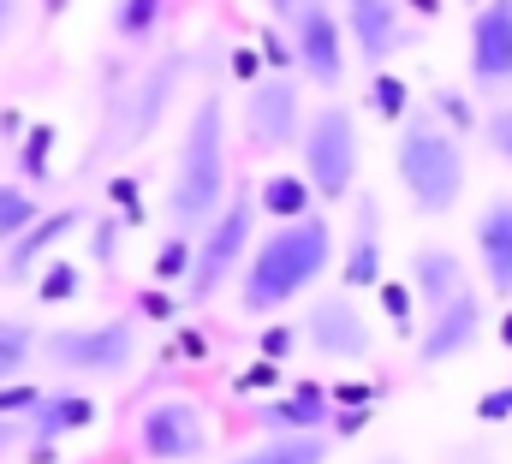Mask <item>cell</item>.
Returning <instances> with one entry per match:
<instances>
[{"instance_id":"obj_16","label":"cell","mask_w":512,"mask_h":464,"mask_svg":"<svg viewBox=\"0 0 512 464\" xmlns=\"http://www.w3.org/2000/svg\"><path fill=\"white\" fill-rule=\"evenodd\" d=\"M328 423H334V393H322V387H292L286 399H262L256 405V429H268L274 441L322 435Z\"/></svg>"},{"instance_id":"obj_1","label":"cell","mask_w":512,"mask_h":464,"mask_svg":"<svg viewBox=\"0 0 512 464\" xmlns=\"http://www.w3.org/2000/svg\"><path fill=\"white\" fill-rule=\"evenodd\" d=\"M328 262H334V232H328L322 215L262 232L256 250H251V262H245V274H239V310H245V316H274V310H286L292 298H304V292L328 274Z\"/></svg>"},{"instance_id":"obj_27","label":"cell","mask_w":512,"mask_h":464,"mask_svg":"<svg viewBox=\"0 0 512 464\" xmlns=\"http://www.w3.org/2000/svg\"><path fill=\"white\" fill-rule=\"evenodd\" d=\"M48 149H54V125H36V131L18 143V167H24V179H48Z\"/></svg>"},{"instance_id":"obj_12","label":"cell","mask_w":512,"mask_h":464,"mask_svg":"<svg viewBox=\"0 0 512 464\" xmlns=\"http://www.w3.org/2000/svg\"><path fill=\"white\" fill-rule=\"evenodd\" d=\"M179 78H185V54L173 48L167 60H155V66H149V72L131 84V96L120 102V108H114V125H108V131H114L126 149H131V143H143V137L155 131V119L167 114V102H173Z\"/></svg>"},{"instance_id":"obj_9","label":"cell","mask_w":512,"mask_h":464,"mask_svg":"<svg viewBox=\"0 0 512 464\" xmlns=\"http://www.w3.org/2000/svg\"><path fill=\"white\" fill-rule=\"evenodd\" d=\"M137 447L155 464H191L209 453V423L191 399H155L137 417Z\"/></svg>"},{"instance_id":"obj_28","label":"cell","mask_w":512,"mask_h":464,"mask_svg":"<svg viewBox=\"0 0 512 464\" xmlns=\"http://www.w3.org/2000/svg\"><path fill=\"white\" fill-rule=\"evenodd\" d=\"M36 298H42V304H60V298H78V268H72L66 256H54V262L42 268V286H36Z\"/></svg>"},{"instance_id":"obj_18","label":"cell","mask_w":512,"mask_h":464,"mask_svg":"<svg viewBox=\"0 0 512 464\" xmlns=\"http://www.w3.org/2000/svg\"><path fill=\"white\" fill-rule=\"evenodd\" d=\"M411 286H417L423 316H441L459 292H471V274H465V262H459L447 244H423V250L411 256Z\"/></svg>"},{"instance_id":"obj_7","label":"cell","mask_w":512,"mask_h":464,"mask_svg":"<svg viewBox=\"0 0 512 464\" xmlns=\"http://www.w3.org/2000/svg\"><path fill=\"white\" fill-rule=\"evenodd\" d=\"M304 346L328 363H364L376 351V328H370L358 292H322L304 310Z\"/></svg>"},{"instance_id":"obj_11","label":"cell","mask_w":512,"mask_h":464,"mask_svg":"<svg viewBox=\"0 0 512 464\" xmlns=\"http://www.w3.org/2000/svg\"><path fill=\"white\" fill-rule=\"evenodd\" d=\"M483 328H489V316H483V292L471 286V292H459L441 316H429V322H423L417 369H441V363H453V357L477 351V346H483Z\"/></svg>"},{"instance_id":"obj_35","label":"cell","mask_w":512,"mask_h":464,"mask_svg":"<svg viewBox=\"0 0 512 464\" xmlns=\"http://www.w3.org/2000/svg\"><path fill=\"white\" fill-rule=\"evenodd\" d=\"M435 114H447V125H471V108L459 90H435Z\"/></svg>"},{"instance_id":"obj_6","label":"cell","mask_w":512,"mask_h":464,"mask_svg":"<svg viewBox=\"0 0 512 464\" xmlns=\"http://www.w3.org/2000/svg\"><path fill=\"white\" fill-rule=\"evenodd\" d=\"M251 221H256V191H233L221 221L197 238V262H191V280H185L191 304H209L233 274H245V262H251Z\"/></svg>"},{"instance_id":"obj_31","label":"cell","mask_w":512,"mask_h":464,"mask_svg":"<svg viewBox=\"0 0 512 464\" xmlns=\"http://www.w3.org/2000/svg\"><path fill=\"white\" fill-rule=\"evenodd\" d=\"M36 405H42V393H36V387H0V417H6V423H18V417L30 423V417H36Z\"/></svg>"},{"instance_id":"obj_34","label":"cell","mask_w":512,"mask_h":464,"mask_svg":"<svg viewBox=\"0 0 512 464\" xmlns=\"http://www.w3.org/2000/svg\"><path fill=\"white\" fill-rule=\"evenodd\" d=\"M477 417H483V423H501V417H512V387H489V393L477 399Z\"/></svg>"},{"instance_id":"obj_25","label":"cell","mask_w":512,"mask_h":464,"mask_svg":"<svg viewBox=\"0 0 512 464\" xmlns=\"http://www.w3.org/2000/svg\"><path fill=\"white\" fill-rule=\"evenodd\" d=\"M161 12H167V0H114V36L143 42L161 24Z\"/></svg>"},{"instance_id":"obj_29","label":"cell","mask_w":512,"mask_h":464,"mask_svg":"<svg viewBox=\"0 0 512 464\" xmlns=\"http://www.w3.org/2000/svg\"><path fill=\"white\" fill-rule=\"evenodd\" d=\"M483 143L495 149V161H507L512 167V102L489 108V119H483Z\"/></svg>"},{"instance_id":"obj_14","label":"cell","mask_w":512,"mask_h":464,"mask_svg":"<svg viewBox=\"0 0 512 464\" xmlns=\"http://www.w3.org/2000/svg\"><path fill=\"white\" fill-rule=\"evenodd\" d=\"M346 24H352V42H358L364 66H387V60L411 42L399 0H346Z\"/></svg>"},{"instance_id":"obj_15","label":"cell","mask_w":512,"mask_h":464,"mask_svg":"<svg viewBox=\"0 0 512 464\" xmlns=\"http://www.w3.org/2000/svg\"><path fill=\"white\" fill-rule=\"evenodd\" d=\"M78 227H84V209H54V215H42L18 244H6V256H0V286H18V280H30L36 268H48V262H54L48 250H54L60 238H72Z\"/></svg>"},{"instance_id":"obj_30","label":"cell","mask_w":512,"mask_h":464,"mask_svg":"<svg viewBox=\"0 0 512 464\" xmlns=\"http://www.w3.org/2000/svg\"><path fill=\"white\" fill-rule=\"evenodd\" d=\"M90 250H96V262H102L108 274L120 268V221H114V215H102V221L90 227Z\"/></svg>"},{"instance_id":"obj_13","label":"cell","mask_w":512,"mask_h":464,"mask_svg":"<svg viewBox=\"0 0 512 464\" xmlns=\"http://www.w3.org/2000/svg\"><path fill=\"white\" fill-rule=\"evenodd\" d=\"M471 84L512 90V0H483L471 12Z\"/></svg>"},{"instance_id":"obj_40","label":"cell","mask_w":512,"mask_h":464,"mask_svg":"<svg viewBox=\"0 0 512 464\" xmlns=\"http://www.w3.org/2000/svg\"><path fill=\"white\" fill-rule=\"evenodd\" d=\"M376 464H405V459H376Z\"/></svg>"},{"instance_id":"obj_21","label":"cell","mask_w":512,"mask_h":464,"mask_svg":"<svg viewBox=\"0 0 512 464\" xmlns=\"http://www.w3.org/2000/svg\"><path fill=\"white\" fill-rule=\"evenodd\" d=\"M316 191H310V179L304 173H274V179H262V191H256V209H268L280 227L286 221H310L316 209Z\"/></svg>"},{"instance_id":"obj_5","label":"cell","mask_w":512,"mask_h":464,"mask_svg":"<svg viewBox=\"0 0 512 464\" xmlns=\"http://www.w3.org/2000/svg\"><path fill=\"white\" fill-rule=\"evenodd\" d=\"M42 363L54 375H126L137 363V322L114 316V322H90V328H54L42 340Z\"/></svg>"},{"instance_id":"obj_37","label":"cell","mask_w":512,"mask_h":464,"mask_svg":"<svg viewBox=\"0 0 512 464\" xmlns=\"http://www.w3.org/2000/svg\"><path fill=\"white\" fill-rule=\"evenodd\" d=\"M268 6H274L280 18H292V12H304V6H316V0H268Z\"/></svg>"},{"instance_id":"obj_36","label":"cell","mask_w":512,"mask_h":464,"mask_svg":"<svg viewBox=\"0 0 512 464\" xmlns=\"http://www.w3.org/2000/svg\"><path fill=\"white\" fill-rule=\"evenodd\" d=\"M12 447H18V423H6V417H0V453H12Z\"/></svg>"},{"instance_id":"obj_8","label":"cell","mask_w":512,"mask_h":464,"mask_svg":"<svg viewBox=\"0 0 512 464\" xmlns=\"http://www.w3.org/2000/svg\"><path fill=\"white\" fill-rule=\"evenodd\" d=\"M286 36H292V66L316 84V90H334L346 78V18H334L322 0L292 12L286 18Z\"/></svg>"},{"instance_id":"obj_33","label":"cell","mask_w":512,"mask_h":464,"mask_svg":"<svg viewBox=\"0 0 512 464\" xmlns=\"http://www.w3.org/2000/svg\"><path fill=\"white\" fill-rule=\"evenodd\" d=\"M382 310L393 328H411V292L405 286H382Z\"/></svg>"},{"instance_id":"obj_19","label":"cell","mask_w":512,"mask_h":464,"mask_svg":"<svg viewBox=\"0 0 512 464\" xmlns=\"http://www.w3.org/2000/svg\"><path fill=\"white\" fill-rule=\"evenodd\" d=\"M477 262H483V280L495 298H512V197H495L483 215H477Z\"/></svg>"},{"instance_id":"obj_4","label":"cell","mask_w":512,"mask_h":464,"mask_svg":"<svg viewBox=\"0 0 512 464\" xmlns=\"http://www.w3.org/2000/svg\"><path fill=\"white\" fill-rule=\"evenodd\" d=\"M304 179H310V191L322 197V203H340V197H352V185H358V155H364V137H358V119L352 108H316L310 125H304Z\"/></svg>"},{"instance_id":"obj_23","label":"cell","mask_w":512,"mask_h":464,"mask_svg":"<svg viewBox=\"0 0 512 464\" xmlns=\"http://www.w3.org/2000/svg\"><path fill=\"white\" fill-rule=\"evenodd\" d=\"M36 221H42L36 197H30L24 185H0V244H18Z\"/></svg>"},{"instance_id":"obj_26","label":"cell","mask_w":512,"mask_h":464,"mask_svg":"<svg viewBox=\"0 0 512 464\" xmlns=\"http://www.w3.org/2000/svg\"><path fill=\"white\" fill-rule=\"evenodd\" d=\"M370 108L393 125H405L411 119V90H405V78H393V72H376V84H370Z\"/></svg>"},{"instance_id":"obj_41","label":"cell","mask_w":512,"mask_h":464,"mask_svg":"<svg viewBox=\"0 0 512 464\" xmlns=\"http://www.w3.org/2000/svg\"><path fill=\"white\" fill-rule=\"evenodd\" d=\"M471 6H483V0H471Z\"/></svg>"},{"instance_id":"obj_38","label":"cell","mask_w":512,"mask_h":464,"mask_svg":"<svg viewBox=\"0 0 512 464\" xmlns=\"http://www.w3.org/2000/svg\"><path fill=\"white\" fill-rule=\"evenodd\" d=\"M6 30H12V0H0V42H6Z\"/></svg>"},{"instance_id":"obj_20","label":"cell","mask_w":512,"mask_h":464,"mask_svg":"<svg viewBox=\"0 0 512 464\" xmlns=\"http://www.w3.org/2000/svg\"><path fill=\"white\" fill-rule=\"evenodd\" d=\"M90 423H96V399H90V393H78V387H66V393H42L36 417H30V447H36V459L48 464L60 435L90 429Z\"/></svg>"},{"instance_id":"obj_22","label":"cell","mask_w":512,"mask_h":464,"mask_svg":"<svg viewBox=\"0 0 512 464\" xmlns=\"http://www.w3.org/2000/svg\"><path fill=\"white\" fill-rule=\"evenodd\" d=\"M233 464H328V441L322 435H286V441H262Z\"/></svg>"},{"instance_id":"obj_39","label":"cell","mask_w":512,"mask_h":464,"mask_svg":"<svg viewBox=\"0 0 512 464\" xmlns=\"http://www.w3.org/2000/svg\"><path fill=\"white\" fill-rule=\"evenodd\" d=\"M501 340H507V346H512V316H507V328H501Z\"/></svg>"},{"instance_id":"obj_32","label":"cell","mask_w":512,"mask_h":464,"mask_svg":"<svg viewBox=\"0 0 512 464\" xmlns=\"http://www.w3.org/2000/svg\"><path fill=\"white\" fill-rule=\"evenodd\" d=\"M304 340V328H268L262 340H256V351L268 357V363H280V357H292V346Z\"/></svg>"},{"instance_id":"obj_10","label":"cell","mask_w":512,"mask_h":464,"mask_svg":"<svg viewBox=\"0 0 512 464\" xmlns=\"http://www.w3.org/2000/svg\"><path fill=\"white\" fill-rule=\"evenodd\" d=\"M245 131H251L256 149L304 143V96H298V84L286 72L251 78V90H245Z\"/></svg>"},{"instance_id":"obj_3","label":"cell","mask_w":512,"mask_h":464,"mask_svg":"<svg viewBox=\"0 0 512 464\" xmlns=\"http://www.w3.org/2000/svg\"><path fill=\"white\" fill-rule=\"evenodd\" d=\"M393 179L423 221H441L465 197V149L435 114H411L393 137Z\"/></svg>"},{"instance_id":"obj_24","label":"cell","mask_w":512,"mask_h":464,"mask_svg":"<svg viewBox=\"0 0 512 464\" xmlns=\"http://www.w3.org/2000/svg\"><path fill=\"white\" fill-rule=\"evenodd\" d=\"M36 346H42V340H36V328H30V322H6V316H0V387H6L30 357H42Z\"/></svg>"},{"instance_id":"obj_2","label":"cell","mask_w":512,"mask_h":464,"mask_svg":"<svg viewBox=\"0 0 512 464\" xmlns=\"http://www.w3.org/2000/svg\"><path fill=\"white\" fill-rule=\"evenodd\" d=\"M227 209V108L221 96H203L185 119V143H179V167L167 185V227L173 238L209 232Z\"/></svg>"},{"instance_id":"obj_17","label":"cell","mask_w":512,"mask_h":464,"mask_svg":"<svg viewBox=\"0 0 512 464\" xmlns=\"http://www.w3.org/2000/svg\"><path fill=\"white\" fill-rule=\"evenodd\" d=\"M340 274H346V292L382 286V209H376V197H358L352 238H346V250H340Z\"/></svg>"}]
</instances>
